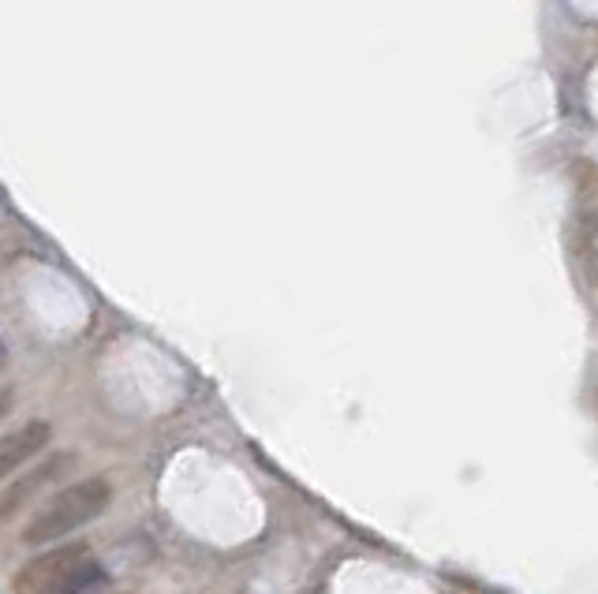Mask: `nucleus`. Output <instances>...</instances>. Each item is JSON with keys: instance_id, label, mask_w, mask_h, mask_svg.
<instances>
[{"instance_id": "3", "label": "nucleus", "mask_w": 598, "mask_h": 594, "mask_svg": "<svg viewBox=\"0 0 598 594\" xmlns=\"http://www.w3.org/2000/svg\"><path fill=\"white\" fill-rule=\"evenodd\" d=\"M75 467V453H45L34 467H27L19 479H12L4 490H0V524L4 520H15L19 512H27L38 505V497L57 486L72 475Z\"/></svg>"}, {"instance_id": "4", "label": "nucleus", "mask_w": 598, "mask_h": 594, "mask_svg": "<svg viewBox=\"0 0 598 594\" xmlns=\"http://www.w3.org/2000/svg\"><path fill=\"white\" fill-rule=\"evenodd\" d=\"M53 441V426L45 419H30V423L15 426L0 438V482L12 479L19 467H27L30 460H38V453L49 449Z\"/></svg>"}, {"instance_id": "5", "label": "nucleus", "mask_w": 598, "mask_h": 594, "mask_svg": "<svg viewBox=\"0 0 598 594\" xmlns=\"http://www.w3.org/2000/svg\"><path fill=\"white\" fill-rule=\"evenodd\" d=\"M12 408H15V393L8 389V385H0V423L12 415Z\"/></svg>"}, {"instance_id": "2", "label": "nucleus", "mask_w": 598, "mask_h": 594, "mask_svg": "<svg viewBox=\"0 0 598 594\" xmlns=\"http://www.w3.org/2000/svg\"><path fill=\"white\" fill-rule=\"evenodd\" d=\"M105 580V568L86 542H64L38 553L15 572V594H86Z\"/></svg>"}, {"instance_id": "6", "label": "nucleus", "mask_w": 598, "mask_h": 594, "mask_svg": "<svg viewBox=\"0 0 598 594\" xmlns=\"http://www.w3.org/2000/svg\"><path fill=\"white\" fill-rule=\"evenodd\" d=\"M4 359H8V348H4V340H0V363H4Z\"/></svg>"}, {"instance_id": "1", "label": "nucleus", "mask_w": 598, "mask_h": 594, "mask_svg": "<svg viewBox=\"0 0 598 594\" xmlns=\"http://www.w3.org/2000/svg\"><path fill=\"white\" fill-rule=\"evenodd\" d=\"M109 505H113V486H109V479L72 482V486L57 490L45 505H38V509L30 512L27 527H23V546H45V542L75 535L79 527L98 520Z\"/></svg>"}]
</instances>
